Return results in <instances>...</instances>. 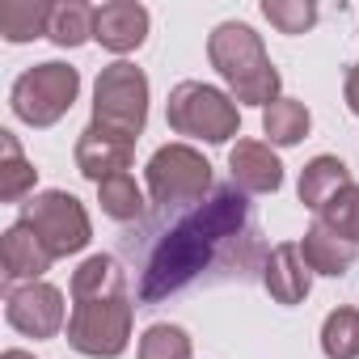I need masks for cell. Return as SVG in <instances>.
Here are the masks:
<instances>
[{
	"label": "cell",
	"mask_w": 359,
	"mask_h": 359,
	"mask_svg": "<svg viewBox=\"0 0 359 359\" xmlns=\"http://www.w3.org/2000/svg\"><path fill=\"white\" fill-rule=\"evenodd\" d=\"M140 359H195V346H191V334L182 325H169V321H156L140 334Z\"/></svg>",
	"instance_id": "cell-24"
},
{
	"label": "cell",
	"mask_w": 359,
	"mask_h": 359,
	"mask_svg": "<svg viewBox=\"0 0 359 359\" xmlns=\"http://www.w3.org/2000/svg\"><path fill=\"white\" fill-rule=\"evenodd\" d=\"M300 254H304V262H309V271H313V275L342 279V275L355 266V254H359V245H351L346 237H338L330 224L313 220V224H309V233L300 237Z\"/></svg>",
	"instance_id": "cell-16"
},
{
	"label": "cell",
	"mask_w": 359,
	"mask_h": 359,
	"mask_svg": "<svg viewBox=\"0 0 359 359\" xmlns=\"http://www.w3.org/2000/svg\"><path fill=\"white\" fill-rule=\"evenodd\" d=\"M245 224H250L245 195L237 187L212 191V199H203L191 216H182L152 245L144 275H140V287H135L140 304H156L173 292H182L187 283H195L224 254V245L245 233Z\"/></svg>",
	"instance_id": "cell-1"
},
{
	"label": "cell",
	"mask_w": 359,
	"mask_h": 359,
	"mask_svg": "<svg viewBox=\"0 0 359 359\" xmlns=\"http://www.w3.org/2000/svg\"><path fill=\"white\" fill-rule=\"evenodd\" d=\"M346 187H355V177H351V169H346V161L342 156H330V152H321V156H313L304 169H300V182H296V195H300V203L313 212V216H321Z\"/></svg>",
	"instance_id": "cell-15"
},
{
	"label": "cell",
	"mask_w": 359,
	"mask_h": 359,
	"mask_svg": "<svg viewBox=\"0 0 359 359\" xmlns=\"http://www.w3.org/2000/svg\"><path fill=\"white\" fill-rule=\"evenodd\" d=\"M22 220L39 233V241L51 250V258H72V254H81L93 241L89 212L68 191H39V195H30Z\"/></svg>",
	"instance_id": "cell-8"
},
{
	"label": "cell",
	"mask_w": 359,
	"mask_h": 359,
	"mask_svg": "<svg viewBox=\"0 0 359 359\" xmlns=\"http://www.w3.org/2000/svg\"><path fill=\"white\" fill-rule=\"evenodd\" d=\"M262 18L279 30V34H309L321 18V9L313 0H262Z\"/></svg>",
	"instance_id": "cell-25"
},
{
	"label": "cell",
	"mask_w": 359,
	"mask_h": 359,
	"mask_svg": "<svg viewBox=\"0 0 359 359\" xmlns=\"http://www.w3.org/2000/svg\"><path fill=\"white\" fill-rule=\"evenodd\" d=\"M131 321L135 304L131 296H110V300H72L68 313V346L89 359H118L131 342Z\"/></svg>",
	"instance_id": "cell-7"
},
{
	"label": "cell",
	"mask_w": 359,
	"mask_h": 359,
	"mask_svg": "<svg viewBox=\"0 0 359 359\" xmlns=\"http://www.w3.org/2000/svg\"><path fill=\"white\" fill-rule=\"evenodd\" d=\"M342 97H346V110L359 118V60L351 64V72H346V85H342Z\"/></svg>",
	"instance_id": "cell-27"
},
{
	"label": "cell",
	"mask_w": 359,
	"mask_h": 359,
	"mask_svg": "<svg viewBox=\"0 0 359 359\" xmlns=\"http://www.w3.org/2000/svg\"><path fill=\"white\" fill-rule=\"evenodd\" d=\"M39 182L34 161H26L22 144L13 131H0V199L5 203H22Z\"/></svg>",
	"instance_id": "cell-19"
},
{
	"label": "cell",
	"mask_w": 359,
	"mask_h": 359,
	"mask_svg": "<svg viewBox=\"0 0 359 359\" xmlns=\"http://www.w3.org/2000/svg\"><path fill=\"white\" fill-rule=\"evenodd\" d=\"M72 156H76L81 177H89L93 187H102L106 177H118V173L131 169L135 144H131V140H118V135H110V131L85 127L81 140H76V148H72Z\"/></svg>",
	"instance_id": "cell-12"
},
{
	"label": "cell",
	"mask_w": 359,
	"mask_h": 359,
	"mask_svg": "<svg viewBox=\"0 0 359 359\" xmlns=\"http://www.w3.org/2000/svg\"><path fill=\"white\" fill-rule=\"evenodd\" d=\"M51 0H5L0 5V39L5 43H34L51 30Z\"/></svg>",
	"instance_id": "cell-18"
},
{
	"label": "cell",
	"mask_w": 359,
	"mask_h": 359,
	"mask_svg": "<svg viewBox=\"0 0 359 359\" xmlns=\"http://www.w3.org/2000/svg\"><path fill=\"white\" fill-rule=\"evenodd\" d=\"M321 355L325 359H359V309L338 304L321 321Z\"/></svg>",
	"instance_id": "cell-22"
},
{
	"label": "cell",
	"mask_w": 359,
	"mask_h": 359,
	"mask_svg": "<svg viewBox=\"0 0 359 359\" xmlns=\"http://www.w3.org/2000/svg\"><path fill=\"white\" fill-rule=\"evenodd\" d=\"M5 317L18 334L26 338H55L60 330H68V309H64V292L47 279L39 283H9L5 292Z\"/></svg>",
	"instance_id": "cell-9"
},
{
	"label": "cell",
	"mask_w": 359,
	"mask_h": 359,
	"mask_svg": "<svg viewBox=\"0 0 359 359\" xmlns=\"http://www.w3.org/2000/svg\"><path fill=\"white\" fill-rule=\"evenodd\" d=\"M93 22H97V9H93V5H85V0H60L55 13H51L47 39H51L55 47H64V51L85 47V43L93 39Z\"/></svg>",
	"instance_id": "cell-21"
},
{
	"label": "cell",
	"mask_w": 359,
	"mask_h": 359,
	"mask_svg": "<svg viewBox=\"0 0 359 359\" xmlns=\"http://www.w3.org/2000/svg\"><path fill=\"white\" fill-rule=\"evenodd\" d=\"M208 60L220 72V81L229 85V97L237 106H271L279 102L283 76L266 55L262 34L250 22H220L208 34Z\"/></svg>",
	"instance_id": "cell-2"
},
{
	"label": "cell",
	"mask_w": 359,
	"mask_h": 359,
	"mask_svg": "<svg viewBox=\"0 0 359 359\" xmlns=\"http://www.w3.org/2000/svg\"><path fill=\"white\" fill-rule=\"evenodd\" d=\"M165 123L173 127V135H191L203 144H229L241 131V106L216 85L182 81L169 89Z\"/></svg>",
	"instance_id": "cell-3"
},
{
	"label": "cell",
	"mask_w": 359,
	"mask_h": 359,
	"mask_svg": "<svg viewBox=\"0 0 359 359\" xmlns=\"http://www.w3.org/2000/svg\"><path fill=\"white\" fill-rule=\"evenodd\" d=\"M321 224H330L338 237H346L351 245H359V182L355 187H346L321 216H317Z\"/></svg>",
	"instance_id": "cell-26"
},
{
	"label": "cell",
	"mask_w": 359,
	"mask_h": 359,
	"mask_svg": "<svg viewBox=\"0 0 359 359\" xmlns=\"http://www.w3.org/2000/svg\"><path fill=\"white\" fill-rule=\"evenodd\" d=\"M229 173L241 195H275L283 187V161L262 140H237L229 148Z\"/></svg>",
	"instance_id": "cell-10"
},
{
	"label": "cell",
	"mask_w": 359,
	"mask_h": 359,
	"mask_svg": "<svg viewBox=\"0 0 359 359\" xmlns=\"http://www.w3.org/2000/svg\"><path fill=\"white\" fill-rule=\"evenodd\" d=\"M148 26H152V18L140 0H106L93 22V43H102L110 55H131L144 47Z\"/></svg>",
	"instance_id": "cell-11"
},
{
	"label": "cell",
	"mask_w": 359,
	"mask_h": 359,
	"mask_svg": "<svg viewBox=\"0 0 359 359\" xmlns=\"http://www.w3.org/2000/svg\"><path fill=\"white\" fill-rule=\"evenodd\" d=\"M97 203H102V216H110L114 224H131L144 216V191L131 173H118V177H106L97 187Z\"/></svg>",
	"instance_id": "cell-23"
},
{
	"label": "cell",
	"mask_w": 359,
	"mask_h": 359,
	"mask_svg": "<svg viewBox=\"0 0 359 359\" xmlns=\"http://www.w3.org/2000/svg\"><path fill=\"white\" fill-rule=\"evenodd\" d=\"M81 97V72L64 60H47V64H34L26 68L13 89H9V110L13 118H22L26 127L43 131V127H55L72 102Z\"/></svg>",
	"instance_id": "cell-5"
},
{
	"label": "cell",
	"mask_w": 359,
	"mask_h": 359,
	"mask_svg": "<svg viewBox=\"0 0 359 359\" xmlns=\"http://www.w3.org/2000/svg\"><path fill=\"white\" fill-rule=\"evenodd\" d=\"M148 195L156 208H199L212 199V161L191 144H161L148 156Z\"/></svg>",
	"instance_id": "cell-6"
},
{
	"label": "cell",
	"mask_w": 359,
	"mask_h": 359,
	"mask_svg": "<svg viewBox=\"0 0 359 359\" xmlns=\"http://www.w3.org/2000/svg\"><path fill=\"white\" fill-rule=\"evenodd\" d=\"M262 287L271 292V300L279 304H304L313 292V271L300 254V241H283L266 254L262 262Z\"/></svg>",
	"instance_id": "cell-13"
},
{
	"label": "cell",
	"mask_w": 359,
	"mask_h": 359,
	"mask_svg": "<svg viewBox=\"0 0 359 359\" xmlns=\"http://www.w3.org/2000/svg\"><path fill=\"white\" fill-rule=\"evenodd\" d=\"M0 359H34V355H30V351H18V346H9L5 355H0Z\"/></svg>",
	"instance_id": "cell-28"
},
{
	"label": "cell",
	"mask_w": 359,
	"mask_h": 359,
	"mask_svg": "<svg viewBox=\"0 0 359 359\" xmlns=\"http://www.w3.org/2000/svg\"><path fill=\"white\" fill-rule=\"evenodd\" d=\"M144 123H148V76H144V68H135L127 60H114L110 68L97 72L89 127L135 144L144 135Z\"/></svg>",
	"instance_id": "cell-4"
},
{
	"label": "cell",
	"mask_w": 359,
	"mask_h": 359,
	"mask_svg": "<svg viewBox=\"0 0 359 359\" xmlns=\"http://www.w3.org/2000/svg\"><path fill=\"white\" fill-rule=\"evenodd\" d=\"M72 300H110V296H127V275L110 254H89L68 283Z\"/></svg>",
	"instance_id": "cell-17"
},
{
	"label": "cell",
	"mask_w": 359,
	"mask_h": 359,
	"mask_svg": "<svg viewBox=\"0 0 359 359\" xmlns=\"http://www.w3.org/2000/svg\"><path fill=\"white\" fill-rule=\"evenodd\" d=\"M309 127H313V114H309V106L296 102V97H279V102H271V106L262 110V135H266V144H275V148L300 144V140L309 135Z\"/></svg>",
	"instance_id": "cell-20"
},
{
	"label": "cell",
	"mask_w": 359,
	"mask_h": 359,
	"mask_svg": "<svg viewBox=\"0 0 359 359\" xmlns=\"http://www.w3.org/2000/svg\"><path fill=\"white\" fill-rule=\"evenodd\" d=\"M0 262H5V275H9V283H39L47 271H51V250L39 241V233L26 224V220H18V224H9L5 229V237H0Z\"/></svg>",
	"instance_id": "cell-14"
}]
</instances>
